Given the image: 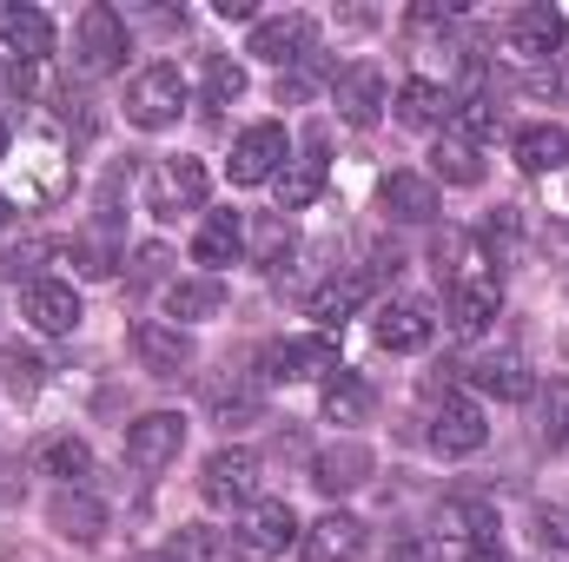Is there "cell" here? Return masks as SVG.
I'll return each mask as SVG.
<instances>
[{"label": "cell", "mask_w": 569, "mask_h": 562, "mask_svg": "<svg viewBox=\"0 0 569 562\" xmlns=\"http://www.w3.org/2000/svg\"><path fill=\"white\" fill-rule=\"evenodd\" d=\"M0 165H7V185H0L7 205H53L67 192V179H73V159H67V145L53 140V133L20 140V152L0 159Z\"/></svg>", "instance_id": "6da1fadb"}, {"label": "cell", "mask_w": 569, "mask_h": 562, "mask_svg": "<svg viewBox=\"0 0 569 562\" xmlns=\"http://www.w3.org/2000/svg\"><path fill=\"white\" fill-rule=\"evenodd\" d=\"M212 192V172L199 159H152L146 165V212L152 219H179V212H199Z\"/></svg>", "instance_id": "7a4b0ae2"}, {"label": "cell", "mask_w": 569, "mask_h": 562, "mask_svg": "<svg viewBox=\"0 0 569 562\" xmlns=\"http://www.w3.org/2000/svg\"><path fill=\"white\" fill-rule=\"evenodd\" d=\"M127 47H133V33H127V20H120L113 7H87V13H80V27H73V60H80L87 80L120 73V67H127Z\"/></svg>", "instance_id": "3957f363"}, {"label": "cell", "mask_w": 569, "mask_h": 562, "mask_svg": "<svg viewBox=\"0 0 569 562\" xmlns=\"http://www.w3.org/2000/svg\"><path fill=\"white\" fill-rule=\"evenodd\" d=\"M259 476H266V463H259L252 450L226 443V450H212V456H206V470H199V496H206L212 510H252Z\"/></svg>", "instance_id": "277c9868"}, {"label": "cell", "mask_w": 569, "mask_h": 562, "mask_svg": "<svg viewBox=\"0 0 569 562\" xmlns=\"http://www.w3.org/2000/svg\"><path fill=\"white\" fill-rule=\"evenodd\" d=\"M186 113V73L179 67H146L140 80L127 87V120L140 127V133H159V127H172Z\"/></svg>", "instance_id": "5b68a950"}, {"label": "cell", "mask_w": 569, "mask_h": 562, "mask_svg": "<svg viewBox=\"0 0 569 562\" xmlns=\"http://www.w3.org/2000/svg\"><path fill=\"white\" fill-rule=\"evenodd\" d=\"M298 536H305V530H298L291 503L266 496V503H252V510H246V523H239V536H232V556H239V562H272V556H284Z\"/></svg>", "instance_id": "8992f818"}, {"label": "cell", "mask_w": 569, "mask_h": 562, "mask_svg": "<svg viewBox=\"0 0 569 562\" xmlns=\"http://www.w3.org/2000/svg\"><path fill=\"white\" fill-rule=\"evenodd\" d=\"M284 165H291V140H284L279 120L246 127L239 145H232V185H266V179H279Z\"/></svg>", "instance_id": "52a82bcc"}, {"label": "cell", "mask_w": 569, "mask_h": 562, "mask_svg": "<svg viewBox=\"0 0 569 562\" xmlns=\"http://www.w3.org/2000/svg\"><path fill=\"white\" fill-rule=\"evenodd\" d=\"M338 371V344L325 338V331H311V338H279L272 351H266V378L272 384H305V378H331Z\"/></svg>", "instance_id": "ba28073f"}, {"label": "cell", "mask_w": 569, "mask_h": 562, "mask_svg": "<svg viewBox=\"0 0 569 562\" xmlns=\"http://www.w3.org/2000/svg\"><path fill=\"white\" fill-rule=\"evenodd\" d=\"M133 358L152 378H186L192 371V338L179 324H166V318H140L133 324Z\"/></svg>", "instance_id": "9c48e42d"}, {"label": "cell", "mask_w": 569, "mask_h": 562, "mask_svg": "<svg viewBox=\"0 0 569 562\" xmlns=\"http://www.w3.org/2000/svg\"><path fill=\"white\" fill-rule=\"evenodd\" d=\"M186 450V418L179 411H146L140 423H127V463L133 470H166Z\"/></svg>", "instance_id": "30bf717a"}, {"label": "cell", "mask_w": 569, "mask_h": 562, "mask_svg": "<svg viewBox=\"0 0 569 562\" xmlns=\"http://www.w3.org/2000/svg\"><path fill=\"white\" fill-rule=\"evenodd\" d=\"M331 107H338V120H351V127H371V120L391 107V87H385V73L365 60V67H345V73H331Z\"/></svg>", "instance_id": "8fae6325"}, {"label": "cell", "mask_w": 569, "mask_h": 562, "mask_svg": "<svg viewBox=\"0 0 569 562\" xmlns=\"http://www.w3.org/2000/svg\"><path fill=\"white\" fill-rule=\"evenodd\" d=\"M246 53H259V60H272V67H298L305 53H318V20H311V13H279V20H259Z\"/></svg>", "instance_id": "7c38bea8"}, {"label": "cell", "mask_w": 569, "mask_h": 562, "mask_svg": "<svg viewBox=\"0 0 569 562\" xmlns=\"http://www.w3.org/2000/svg\"><path fill=\"white\" fill-rule=\"evenodd\" d=\"M483 436H490V423H483V411H477L470 398H443V404L430 411V450H437V456H477Z\"/></svg>", "instance_id": "4fadbf2b"}, {"label": "cell", "mask_w": 569, "mask_h": 562, "mask_svg": "<svg viewBox=\"0 0 569 562\" xmlns=\"http://www.w3.org/2000/svg\"><path fill=\"white\" fill-rule=\"evenodd\" d=\"M80 291L73 284H60V279H33L27 284V324L40 331V338H73L80 331Z\"/></svg>", "instance_id": "5bb4252c"}, {"label": "cell", "mask_w": 569, "mask_h": 562, "mask_svg": "<svg viewBox=\"0 0 569 562\" xmlns=\"http://www.w3.org/2000/svg\"><path fill=\"white\" fill-rule=\"evenodd\" d=\"M563 13H557V7H543V0H530V7H517V13H510V53H517V60H537V67H543V60H557V47H563Z\"/></svg>", "instance_id": "9a60e30c"}, {"label": "cell", "mask_w": 569, "mask_h": 562, "mask_svg": "<svg viewBox=\"0 0 569 562\" xmlns=\"http://www.w3.org/2000/svg\"><path fill=\"white\" fill-rule=\"evenodd\" d=\"M497 311H503V284L490 279V272L450 284V331H457V338H483Z\"/></svg>", "instance_id": "2e32d148"}, {"label": "cell", "mask_w": 569, "mask_h": 562, "mask_svg": "<svg viewBox=\"0 0 569 562\" xmlns=\"http://www.w3.org/2000/svg\"><path fill=\"white\" fill-rule=\"evenodd\" d=\"M298 550H305V562H358L365 556V523L345 516V510H331V516H318L298 536Z\"/></svg>", "instance_id": "e0dca14e"}, {"label": "cell", "mask_w": 569, "mask_h": 562, "mask_svg": "<svg viewBox=\"0 0 569 562\" xmlns=\"http://www.w3.org/2000/svg\"><path fill=\"white\" fill-rule=\"evenodd\" d=\"M470 384H477L483 398H503V404L537 398V378H530V364H523L517 351H483V358L470 364Z\"/></svg>", "instance_id": "ac0fdd59"}, {"label": "cell", "mask_w": 569, "mask_h": 562, "mask_svg": "<svg viewBox=\"0 0 569 562\" xmlns=\"http://www.w3.org/2000/svg\"><path fill=\"white\" fill-rule=\"evenodd\" d=\"M371 470H378V456H371L365 443H331V450L311 456V483H318L325 496H345V490L371 483Z\"/></svg>", "instance_id": "d6986e66"}, {"label": "cell", "mask_w": 569, "mask_h": 562, "mask_svg": "<svg viewBox=\"0 0 569 562\" xmlns=\"http://www.w3.org/2000/svg\"><path fill=\"white\" fill-rule=\"evenodd\" d=\"M206 411L226 423V430H239V423H266V384L259 378H212L206 384Z\"/></svg>", "instance_id": "ffe728a7"}, {"label": "cell", "mask_w": 569, "mask_h": 562, "mask_svg": "<svg viewBox=\"0 0 569 562\" xmlns=\"http://www.w3.org/2000/svg\"><path fill=\"white\" fill-rule=\"evenodd\" d=\"M0 47L20 53V67H40L53 53V20L40 7H0Z\"/></svg>", "instance_id": "44dd1931"}, {"label": "cell", "mask_w": 569, "mask_h": 562, "mask_svg": "<svg viewBox=\"0 0 569 562\" xmlns=\"http://www.w3.org/2000/svg\"><path fill=\"white\" fill-rule=\"evenodd\" d=\"M47 523H53L67 543H100V536H107V503L87 496V490H60V496L47 503Z\"/></svg>", "instance_id": "7402d4cb"}, {"label": "cell", "mask_w": 569, "mask_h": 562, "mask_svg": "<svg viewBox=\"0 0 569 562\" xmlns=\"http://www.w3.org/2000/svg\"><path fill=\"white\" fill-rule=\"evenodd\" d=\"M437 530L450 543H497V503L490 496H443L437 503Z\"/></svg>", "instance_id": "603a6c76"}, {"label": "cell", "mask_w": 569, "mask_h": 562, "mask_svg": "<svg viewBox=\"0 0 569 562\" xmlns=\"http://www.w3.org/2000/svg\"><path fill=\"white\" fill-rule=\"evenodd\" d=\"M318 192H325V133H311V145L279 172V212H305V205H318Z\"/></svg>", "instance_id": "cb8c5ba5"}, {"label": "cell", "mask_w": 569, "mask_h": 562, "mask_svg": "<svg viewBox=\"0 0 569 562\" xmlns=\"http://www.w3.org/2000/svg\"><path fill=\"white\" fill-rule=\"evenodd\" d=\"M371 284H378L371 272H338V279H325L318 291H311V304H305V311L318 318V331H338V324L371 298Z\"/></svg>", "instance_id": "d4e9b609"}, {"label": "cell", "mask_w": 569, "mask_h": 562, "mask_svg": "<svg viewBox=\"0 0 569 562\" xmlns=\"http://www.w3.org/2000/svg\"><path fill=\"white\" fill-rule=\"evenodd\" d=\"M378 199H385V212H391L398 225H430V219H437V185H430L425 172H391V179L378 185Z\"/></svg>", "instance_id": "484cf974"}, {"label": "cell", "mask_w": 569, "mask_h": 562, "mask_svg": "<svg viewBox=\"0 0 569 562\" xmlns=\"http://www.w3.org/2000/svg\"><path fill=\"white\" fill-rule=\"evenodd\" d=\"M239 252H246V219H239V212H212V219L192 232V259L206 265V279H212L219 265H232Z\"/></svg>", "instance_id": "4316f807"}, {"label": "cell", "mask_w": 569, "mask_h": 562, "mask_svg": "<svg viewBox=\"0 0 569 562\" xmlns=\"http://www.w3.org/2000/svg\"><path fill=\"white\" fill-rule=\"evenodd\" d=\"M371 331H378V344H385V351H398V358H405V351H425L437 324H430L425 304H385Z\"/></svg>", "instance_id": "83f0119b"}, {"label": "cell", "mask_w": 569, "mask_h": 562, "mask_svg": "<svg viewBox=\"0 0 569 562\" xmlns=\"http://www.w3.org/2000/svg\"><path fill=\"white\" fill-rule=\"evenodd\" d=\"M477 265H483V252H477V239H470V232L443 225V232L430 239V272H437V284H463V279H477Z\"/></svg>", "instance_id": "f1b7e54d"}, {"label": "cell", "mask_w": 569, "mask_h": 562, "mask_svg": "<svg viewBox=\"0 0 569 562\" xmlns=\"http://www.w3.org/2000/svg\"><path fill=\"white\" fill-rule=\"evenodd\" d=\"M219 311H226V284L219 279H172L166 284V318L199 324V318H219Z\"/></svg>", "instance_id": "f546056e"}, {"label": "cell", "mask_w": 569, "mask_h": 562, "mask_svg": "<svg viewBox=\"0 0 569 562\" xmlns=\"http://www.w3.org/2000/svg\"><path fill=\"white\" fill-rule=\"evenodd\" d=\"M450 107H457V100H450V87H437V80H405V87H398V120L418 127V133L443 127Z\"/></svg>", "instance_id": "4dcf8cb0"}, {"label": "cell", "mask_w": 569, "mask_h": 562, "mask_svg": "<svg viewBox=\"0 0 569 562\" xmlns=\"http://www.w3.org/2000/svg\"><path fill=\"white\" fill-rule=\"evenodd\" d=\"M365 418H371V384L338 364L325 378V423H365Z\"/></svg>", "instance_id": "1f68e13d"}, {"label": "cell", "mask_w": 569, "mask_h": 562, "mask_svg": "<svg viewBox=\"0 0 569 562\" xmlns=\"http://www.w3.org/2000/svg\"><path fill=\"white\" fill-rule=\"evenodd\" d=\"M510 152H517V165H523V172H563V165H569V133H563V127H523Z\"/></svg>", "instance_id": "d6a6232c"}, {"label": "cell", "mask_w": 569, "mask_h": 562, "mask_svg": "<svg viewBox=\"0 0 569 562\" xmlns=\"http://www.w3.org/2000/svg\"><path fill=\"white\" fill-rule=\"evenodd\" d=\"M430 172H437L443 185H477V179H483V159H477V145H463L457 133H443V140L430 145Z\"/></svg>", "instance_id": "836d02e7"}, {"label": "cell", "mask_w": 569, "mask_h": 562, "mask_svg": "<svg viewBox=\"0 0 569 562\" xmlns=\"http://www.w3.org/2000/svg\"><path fill=\"white\" fill-rule=\"evenodd\" d=\"M0 384H7L13 398H33V391L47 384V358L27 351V344H0Z\"/></svg>", "instance_id": "e575fe53"}, {"label": "cell", "mask_w": 569, "mask_h": 562, "mask_svg": "<svg viewBox=\"0 0 569 562\" xmlns=\"http://www.w3.org/2000/svg\"><path fill=\"white\" fill-rule=\"evenodd\" d=\"M325 87H331V60H325V53H305L298 67L279 73V107H298V100H311V93H325Z\"/></svg>", "instance_id": "d590c367"}, {"label": "cell", "mask_w": 569, "mask_h": 562, "mask_svg": "<svg viewBox=\"0 0 569 562\" xmlns=\"http://www.w3.org/2000/svg\"><path fill=\"white\" fill-rule=\"evenodd\" d=\"M33 463H40L47 476H67V483H80V476L93 470V450H87L80 436H53V443H40V450H33Z\"/></svg>", "instance_id": "8d00e7d4"}, {"label": "cell", "mask_w": 569, "mask_h": 562, "mask_svg": "<svg viewBox=\"0 0 569 562\" xmlns=\"http://www.w3.org/2000/svg\"><path fill=\"white\" fill-rule=\"evenodd\" d=\"M166 562H232V543H226L219 530H206V523H179Z\"/></svg>", "instance_id": "74e56055"}, {"label": "cell", "mask_w": 569, "mask_h": 562, "mask_svg": "<svg viewBox=\"0 0 569 562\" xmlns=\"http://www.w3.org/2000/svg\"><path fill=\"white\" fill-rule=\"evenodd\" d=\"M537 436H543L550 450H563L569 443V378H557V384L537 398Z\"/></svg>", "instance_id": "f35d334b"}, {"label": "cell", "mask_w": 569, "mask_h": 562, "mask_svg": "<svg viewBox=\"0 0 569 562\" xmlns=\"http://www.w3.org/2000/svg\"><path fill=\"white\" fill-rule=\"evenodd\" d=\"M239 93H246V67L226 60V53H212L206 60V107H232Z\"/></svg>", "instance_id": "ab89813d"}, {"label": "cell", "mask_w": 569, "mask_h": 562, "mask_svg": "<svg viewBox=\"0 0 569 562\" xmlns=\"http://www.w3.org/2000/svg\"><path fill=\"white\" fill-rule=\"evenodd\" d=\"M517 232H523L517 205H497V212L483 219V239H477V252H497V259H510V252H517Z\"/></svg>", "instance_id": "60d3db41"}, {"label": "cell", "mask_w": 569, "mask_h": 562, "mask_svg": "<svg viewBox=\"0 0 569 562\" xmlns=\"http://www.w3.org/2000/svg\"><path fill=\"white\" fill-rule=\"evenodd\" d=\"M67 259H73V265H80L87 279H113V265H120V259H113V245H107L100 232H87V239H73V245H67Z\"/></svg>", "instance_id": "b9f144b4"}, {"label": "cell", "mask_w": 569, "mask_h": 562, "mask_svg": "<svg viewBox=\"0 0 569 562\" xmlns=\"http://www.w3.org/2000/svg\"><path fill=\"white\" fill-rule=\"evenodd\" d=\"M457 140L463 145L497 140V113H490V100H457Z\"/></svg>", "instance_id": "7bdbcfd3"}, {"label": "cell", "mask_w": 569, "mask_h": 562, "mask_svg": "<svg viewBox=\"0 0 569 562\" xmlns=\"http://www.w3.org/2000/svg\"><path fill=\"white\" fill-rule=\"evenodd\" d=\"M53 252H60V245H40V239L20 245V252H0V279H27V272H33L40 259H53Z\"/></svg>", "instance_id": "ee69618b"}, {"label": "cell", "mask_w": 569, "mask_h": 562, "mask_svg": "<svg viewBox=\"0 0 569 562\" xmlns=\"http://www.w3.org/2000/svg\"><path fill=\"white\" fill-rule=\"evenodd\" d=\"M537 543H543L550 556H569V516L563 510H537Z\"/></svg>", "instance_id": "f6af8a7d"}, {"label": "cell", "mask_w": 569, "mask_h": 562, "mask_svg": "<svg viewBox=\"0 0 569 562\" xmlns=\"http://www.w3.org/2000/svg\"><path fill=\"white\" fill-rule=\"evenodd\" d=\"M284 245H291V232H284V219H259V265H284Z\"/></svg>", "instance_id": "bcb514c9"}, {"label": "cell", "mask_w": 569, "mask_h": 562, "mask_svg": "<svg viewBox=\"0 0 569 562\" xmlns=\"http://www.w3.org/2000/svg\"><path fill=\"white\" fill-rule=\"evenodd\" d=\"M523 87H530L537 100H563V93H569V73L550 60V67H530V73H523Z\"/></svg>", "instance_id": "7dc6e473"}, {"label": "cell", "mask_w": 569, "mask_h": 562, "mask_svg": "<svg viewBox=\"0 0 569 562\" xmlns=\"http://www.w3.org/2000/svg\"><path fill=\"white\" fill-rule=\"evenodd\" d=\"M385 562H437V543L430 536H391Z\"/></svg>", "instance_id": "c3c4849f"}, {"label": "cell", "mask_w": 569, "mask_h": 562, "mask_svg": "<svg viewBox=\"0 0 569 562\" xmlns=\"http://www.w3.org/2000/svg\"><path fill=\"white\" fill-rule=\"evenodd\" d=\"M166 265H172V259H166V245H140V252H133V284H152Z\"/></svg>", "instance_id": "681fc988"}, {"label": "cell", "mask_w": 569, "mask_h": 562, "mask_svg": "<svg viewBox=\"0 0 569 562\" xmlns=\"http://www.w3.org/2000/svg\"><path fill=\"white\" fill-rule=\"evenodd\" d=\"M437 20L450 27V20H457V7H450V0H425V7H411V27H437Z\"/></svg>", "instance_id": "f907efd6"}, {"label": "cell", "mask_w": 569, "mask_h": 562, "mask_svg": "<svg viewBox=\"0 0 569 562\" xmlns=\"http://www.w3.org/2000/svg\"><path fill=\"white\" fill-rule=\"evenodd\" d=\"M463 562H503V550H497V543H470V550H463Z\"/></svg>", "instance_id": "816d5d0a"}, {"label": "cell", "mask_w": 569, "mask_h": 562, "mask_svg": "<svg viewBox=\"0 0 569 562\" xmlns=\"http://www.w3.org/2000/svg\"><path fill=\"white\" fill-rule=\"evenodd\" d=\"M7 219H13V212H7V199H0V232H7Z\"/></svg>", "instance_id": "f5cc1de1"}, {"label": "cell", "mask_w": 569, "mask_h": 562, "mask_svg": "<svg viewBox=\"0 0 569 562\" xmlns=\"http://www.w3.org/2000/svg\"><path fill=\"white\" fill-rule=\"evenodd\" d=\"M0 159H7V127H0Z\"/></svg>", "instance_id": "db71d44e"}]
</instances>
